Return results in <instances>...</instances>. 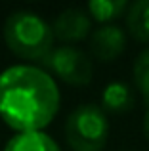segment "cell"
I'll use <instances>...</instances> for the list:
<instances>
[{
    "label": "cell",
    "instance_id": "6da1fadb",
    "mask_svg": "<svg viewBox=\"0 0 149 151\" xmlns=\"http://www.w3.org/2000/svg\"><path fill=\"white\" fill-rule=\"evenodd\" d=\"M59 109V90L46 71L15 65L0 73V119L19 134L40 132Z\"/></svg>",
    "mask_w": 149,
    "mask_h": 151
},
{
    "label": "cell",
    "instance_id": "7a4b0ae2",
    "mask_svg": "<svg viewBox=\"0 0 149 151\" xmlns=\"http://www.w3.org/2000/svg\"><path fill=\"white\" fill-rule=\"evenodd\" d=\"M54 31L38 14L17 10L4 23L6 46L21 59L42 61L54 50Z\"/></svg>",
    "mask_w": 149,
    "mask_h": 151
},
{
    "label": "cell",
    "instance_id": "3957f363",
    "mask_svg": "<svg viewBox=\"0 0 149 151\" xmlns=\"http://www.w3.org/2000/svg\"><path fill=\"white\" fill-rule=\"evenodd\" d=\"M107 136L109 122L100 105H78L65 121V138L73 151H101Z\"/></svg>",
    "mask_w": 149,
    "mask_h": 151
},
{
    "label": "cell",
    "instance_id": "277c9868",
    "mask_svg": "<svg viewBox=\"0 0 149 151\" xmlns=\"http://www.w3.org/2000/svg\"><path fill=\"white\" fill-rule=\"evenodd\" d=\"M42 65L50 69L54 75L61 78L63 82L73 86H84L92 81V61L84 52L71 48V46H59L54 48L42 59Z\"/></svg>",
    "mask_w": 149,
    "mask_h": 151
},
{
    "label": "cell",
    "instance_id": "5b68a950",
    "mask_svg": "<svg viewBox=\"0 0 149 151\" xmlns=\"http://www.w3.org/2000/svg\"><path fill=\"white\" fill-rule=\"evenodd\" d=\"M126 48V35L115 25H103L90 37V50L100 61H113Z\"/></svg>",
    "mask_w": 149,
    "mask_h": 151
},
{
    "label": "cell",
    "instance_id": "8992f818",
    "mask_svg": "<svg viewBox=\"0 0 149 151\" xmlns=\"http://www.w3.org/2000/svg\"><path fill=\"white\" fill-rule=\"evenodd\" d=\"M52 31H54V37L61 38L65 42L82 40L92 31V19H90V15L84 10L67 8L56 17Z\"/></svg>",
    "mask_w": 149,
    "mask_h": 151
},
{
    "label": "cell",
    "instance_id": "52a82bcc",
    "mask_svg": "<svg viewBox=\"0 0 149 151\" xmlns=\"http://www.w3.org/2000/svg\"><path fill=\"white\" fill-rule=\"evenodd\" d=\"M134 107V92L124 82H109L101 94V109L109 113H128Z\"/></svg>",
    "mask_w": 149,
    "mask_h": 151
},
{
    "label": "cell",
    "instance_id": "ba28073f",
    "mask_svg": "<svg viewBox=\"0 0 149 151\" xmlns=\"http://www.w3.org/2000/svg\"><path fill=\"white\" fill-rule=\"evenodd\" d=\"M4 151H61L59 145L44 132L17 134L6 144Z\"/></svg>",
    "mask_w": 149,
    "mask_h": 151
},
{
    "label": "cell",
    "instance_id": "9c48e42d",
    "mask_svg": "<svg viewBox=\"0 0 149 151\" xmlns=\"http://www.w3.org/2000/svg\"><path fill=\"white\" fill-rule=\"evenodd\" d=\"M126 25L134 38L149 42V0H138L128 6Z\"/></svg>",
    "mask_w": 149,
    "mask_h": 151
},
{
    "label": "cell",
    "instance_id": "30bf717a",
    "mask_svg": "<svg viewBox=\"0 0 149 151\" xmlns=\"http://www.w3.org/2000/svg\"><path fill=\"white\" fill-rule=\"evenodd\" d=\"M128 2L126 0H92L88 2V12L96 21L107 23L120 17L126 12Z\"/></svg>",
    "mask_w": 149,
    "mask_h": 151
},
{
    "label": "cell",
    "instance_id": "8fae6325",
    "mask_svg": "<svg viewBox=\"0 0 149 151\" xmlns=\"http://www.w3.org/2000/svg\"><path fill=\"white\" fill-rule=\"evenodd\" d=\"M134 81L138 90L142 92L145 105L149 109V48L143 50L134 61Z\"/></svg>",
    "mask_w": 149,
    "mask_h": 151
},
{
    "label": "cell",
    "instance_id": "7c38bea8",
    "mask_svg": "<svg viewBox=\"0 0 149 151\" xmlns=\"http://www.w3.org/2000/svg\"><path fill=\"white\" fill-rule=\"evenodd\" d=\"M143 134H145V138L149 142V109L145 111V117H143Z\"/></svg>",
    "mask_w": 149,
    "mask_h": 151
}]
</instances>
